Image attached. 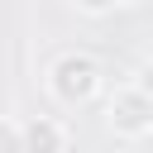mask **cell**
I'll return each mask as SVG.
<instances>
[{
	"label": "cell",
	"instance_id": "6da1fadb",
	"mask_svg": "<svg viewBox=\"0 0 153 153\" xmlns=\"http://www.w3.org/2000/svg\"><path fill=\"white\" fill-rule=\"evenodd\" d=\"M100 86H105V72H100V62H96L91 53H81V48H67V53H57V57L48 62V96H53L57 105H67V110L91 105V100L100 96Z\"/></svg>",
	"mask_w": 153,
	"mask_h": 153
},
{
	"label": "cell",
	"instance_id": "8992f818",
	"mask_svg": "<svg viewBox=\"0 0 153 153\" xmlns=\"http://www.w3.org/2000/svg\"><path fill=\"white\" fill-rule=\"evenodd\" d=\"M134 86H139L143 96H153V53L139 62V72H134Z\"/></svg>",
	"mask_w": 153,
	"mask_h": 153
},
{
	"label": "cell",
	"instance_id": "ba28073f",
	"mask_svg": "<svg viewBox=\"0 0 153 153\" xmlns=\"http://www.w3.org/2000/svg\"><path fill=\"white\" fill-rule=\"evenodd\" d=\"M120 5H143V0H120Z\"/></svg>",
	"mask_w": 153,
	"mask_h": 153
},
{
	"label": "cell",
	"instance_id": "3957f363",
	"mask_svg": "<svg viewBox=\"0 0 153 153\" xmlns=\"http://www.w3.org/2000/svg\"><path fill=\"white\" fill-rule=\"evenodd\" d=\"M19 139H24V153H67V124L53 115L19 120Z\"/></svg>",
	"mask_w": 153,
	"mask_h": 153
},
{
	"label": "cell",
	"instance_id": "5b68a950",
	"mask_svg": "<svg viewBox=\"0 0 153 153\" xmlns=\"http://www.w3.org/2000/svg\"><path fill=\"white\" fill-rule=\"evenodd\" d=\"M115 5H120V0H76V10H81L86 19H105Z\"/></svg>",
	"mask_w": 153,
	"mask_h": 153
},
{
	"label": "cell",
	"instance_id": "52a82bcc",
	"mask_svg": "<svg viewBox=\"0 0 153 153\" xmlns=\"http://www.w3.org/2000/svg\"><path fill=\"white\" fill-rule=\"evenodd\" d=\"M0 120H10V100L5 96H0Z\"/></svg>",
	"mask_w": 153,
	"mask_h": 153
},
{
	"label": "cell",
	"instance_id": "277c9868",
	"mask_svg": "<svg viewBox=\"0 0 153 153\" xmlns=\"http://www.w3.org/2000/svg\"><path fill=\"white\" fill-rule=\"evenodd\" d=\"M0 153H24V139H19V120H0Z\"/></svg>",
	"mask_w": 153,
	"mask_h": 153
},
{
	"label": "cell",
	"instance_id": "7a4b0ae2",
	"mask_svg": "<svg viewBox=\"0 0 153 153\" xmlns=\"http://www.w3.org/2000/svg\"><path fill=\"white\" fill-rule=\"evenodd\" d=\"M105 124L115 139H148L153 134V96H143L134 81L115 86L105 100Z\"/></svg>",
	"mask_w": 153,
	"mask_h": 153
}]
</instances>
